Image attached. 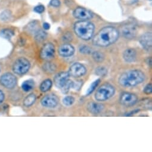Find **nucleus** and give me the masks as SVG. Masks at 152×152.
Wrapping results in <instances>:
<instances>
[{"label":"nucleus","instance_id":"obj_27","mask_svg":"<svg viewBox=\"0 0 152 152\" xmlns=\"http://www.w3.org/2000/svg\"><path fill=\"white\" fill-rule=\"evenodd\" d=\"M43 68L46 72L52 73L56 70V66L54 64L47 63L43 66Z\"/></svg>","mask_w":152,"mask_h":152},{"label":"nucleus","instance_id":"obj_6","mask_svg":"<svg viewBox=\"0 0 152 152\" xmlns=\"http://www.w3.org/2000/svg\"><path fill=\"white\" fill-rule=\"evenodd\" d=\"M31 67L29 61L25 57H20L17 59L13 66V72L19 75H22L26 73Z\"/></svg>","mask_w":152,"mask_h":152},{"label":"nucleus","instance_id":"obj_11","mask_svg":"<svg viewBox=\"0 0 152 152\" xmlns=\"http://www.w3.org/2000/svg\"><path fill=\"white\" fill-rule=\"evenodd\" d=\"M73 15L76 19L81 20H87L92 19L93 17V15L91 12L81 7L75 9Z\"/></svg>","mask_w":152,"mask_h":152},{"label":"nucleus","instance_id":"obj_14","mask_svg":"<svg viewBox=\"0 0 152 152\" xmlns=\"http://www.w3.org/2000/svg\"><path fill=\"white\" fill-rule=\"evenodd\" d=\"M139 42L144 50L147 51L150 50L152 45L151 33L147 32L142 35L139 39Z\"/></svg>","mask_w":152,"mask_h":152},{"label":"nucleus","instance_id":"obj_22","mask_svg":"<svg viewBox=\"0 0 152 152\" xmlns=\"http://www.w3.org/2000/svg\"><path fill=\"white\" fill-rule=\"evenodd\" d=\"M47 37V33L42 30H38L35 32V39L39 42L44 41Z\"/></svg>","mask_w":152,"mask_h":152},{"label":"nucleus","instance_id":"obj_17","mask_svg":"<svg viewBox=\"0 0 152 152\" xmlns=\"http://www.w3.org/2000/svg\"><path fill=\"white\" fill-rule=\"evenodd\" d=\"M103 109H104L103 105L99 103H94V102H91L87 106L88 110L90 113L95 115L100 113L101 112H102Z\"/></svg>","mask_w":152,"mask_h":152},{"label":"nucleus","instance_id":"obj_18","mask_svg":"<svg viewBox=\"0 0 152 152\" xmlns=\"http://www.w3.org/2000/svg\"><path fill=\"white\" fill-rule=\"evenodd\" d=\"M53 85V83L52 81L49 80H44L40 85V90L42 92H47L48 91H49L50 90V88H51Z\"/></svg>","mask_w":152,"mask_h":152},{"label":"nucleus","instance_id":"obj_7","mask_svg":"<svg viewBox=\"0 0 152 152\" xmlns=\"http://www.w3.org/2000/svg\"><path fill=\"white\" fill-rule=\"evenodd\" d=\"M0 84L5 88L12 89L16 86L17 78L13 74L6 73L3 75L0 78Z\"/></svg>","mask_w":152,"mask_h":152},{"label":"nucleus","instance_id":"obj_25","mask_svg":"<svg viewBox=\"0 0 152 152\" xmlns=\"http://www.w3.org/2000/svg\"><path fill=\"white\" fill-rule=\"evenodd\" d=\"M100 82V80L98 79L91 84V85L90 86V87H89V88L88 89V90L87 91V96L91 94V93H93V91H94V90H96L97 87L99 86Z\"/></svg>","mask_w":152,"mask_h":152},{"label":"nucleus","instance_id":"obj_35","mask_svg":"<svg viewBox=\"0 0 152 152\" xmlns=\"http://www.w3.org/2000/svg\"><path fill=\"white\" fill-rule=\"evenodd\" d=\"M4 97H5L4 94L3 93V92L1 90H0V104H1L3 102V101L4 100Z\"/></svg>","mask_w":152,"mask_h":152},{"label":"nucleus","instance_id":"obj_28","mask_svg":"<svg viewBox=\"0 0 152 152\" xmlns=\"http://www.w3.org/2000/svg\"><path fill=\"white\" fill-rule=\"evenodd\" d=\"M80 51L84 54H89L91 53V50L90 47L86 45H83L80 47Z\"/></svg>","mask_w":152,"mask_h":152},{"label":"nucleus","instance_id":"obj_36","mask_svg":"<svg viewBox=\"0 0 152 152\" xmlns=\"http://www.w3.org/2000/svg\"><path fill=\"white\" fill-rule=\"evenodd\" d=\"M42 26H43L44 29H45V30H48L50 28V25L48 23H47V22L44 23Z\"/></svg>","mask_w":152,"mask_h":152},{"label":"nucleus","instance_id":"obj_37","mask_svg":"<svg viewBox=\"0 0 152 152\" xmlns=\"http://www.w3.org/2000/svg\"><path fill=\"white\" fill-rule=\"evenodd\" d=\"M150 1H151V0H150Z\"/></svg>","mask_w":152,"mask_h":152},{"label":"nucleus","instance_id":"obj_2","mask_svg":"<svg viewBox=\"0 0 152 152\" xmlns=\"http://www.w3.org/2000/svg\"><path fill=\"white\" fill-rule=\"evenodd\" d=\"M145 80L144 73L139 70H131L122 73L119 78V84L124 87H132L142 83Z\"/></svg>","mask_w":152,"mask_h":152},{"label":"nucleus","instance_id":"obj_10","mask_svg":"<svg viewBox=\"0 0 152 152\" xmlns=\"http://www.w3.org/2000/svg\"><path fill=\"white\" fill-rule=\"evenodd\" d=\"M55 54V47L51 43L45 44L42 48L40 56L42 59L48 60L53 58Z\"/></svg>","mask_w":152,"mask_h":152},{"label":"nucleus","instance_id":"obj_31","mask_svg":"<svg viewBox=\"0 0 152 152\" xmlns=\"http://www.w3.org/2000/svg\"><path fill=\"white\" fill-rule=\"evenodd\" d=\"M143 92L146 94H150L152 93V85L151 84H148L145 86L143 90Z\"/></svg>","mask_w":152,"mask_h":152},{"label":"nucleus","instance_id":"obj_13","mask_svg":"<svg viewBox=\"0 0 152 152\" xmlns=\"http://www.w3.org/2000/svg\"><path fill=\"white\" fill-rule=\"evenodd\" d=\"M42 106L47 108H54L58 103V99L53 94H49L44 97L41 101Z\"/></svg>","mask_w":152,"mask_h":152},{"label":"nucleus","instance_id":"obj_15","mask_svg":"<svg viewBox=\"0 0 152 152\" xmlns=\"http://www.w3.org/2000/svg\"><path fill=\"white\" fill-rule=\"evenodd\" d=\"M58 54L63 57H68L73 55L75 53L74 47L69 44H64L58 48Z\"/></svg>","mask_w":152,"mask_h":152},{"label":"nucleus","instance_id":"obj_9","mask_svg":"<svg viewBox=\"0 0 152 152\" xmlns=\"http://www.w3.org/2000/svg\"><path fill=\"white\" fill-rule=\"evenodd\" d=\"M137 97L136 95L129 93H123L120 98V103L125 107H131L137 102Z\"/></svg>","mask_w":152,"mask_h":152},{"label":"nucleus","instance_id":"obj_12","mask_svg":"<svg viewBox=\"0 0 152 152\" xmlns=\"http://www.w3.org/2000/svg\"><path fill=\"white\" fill-rule=\"evenodd\" d=\"M122 36L127 39H132L137 35V28L133 24L124 25L121 29Z\"/></svg>","mask_w":152,"mask_h":152},{"label":"nucleus","instance_id":"obj_16","mask_svg":"<svg viewBox=\"0 0 152 152\" xmlns=\"http://www.w3.org/2000/svg\"><path fill=\"white\" fill-rule=\"evenodd\" d=\"M123 58L127 63H133L136 60L137 53L135 50L128 48L123 53Z\"/></svg>","mask_w":152,"mask_h":152},{"label":"nucleus","instance_id":"obj_24","mask_svg":"<svg viewBox=\"0 0 152 152\" xmlns=\"http://www.w3.org/2000/svg\"><path fill=\"white\" fill-rule=\"evenodd\" d=\"M63 104L66 106H72L74 102H75V99L73 97L68 96H66L63 99Z\"/></svg>","mask_w":152,"mask_h":152},{"label":"nucleus","instance_id":"obj_1","mask_svg":"<svg viewBox=\"0 0 152 152\" xmlns=\"http://www.w3.org/2000/svg\"><path fill=\"white\" fill-rule=\"evenodd\" d=\"M119 31L114 27L107 26L99 31L94 37L93 43L98 47H107L114 44L118 39Z\"/></svg>","mask_w":152,"mask_h":152},{"label":"nucleus","instance_id":"obj_5","mask_svg":"<svg viewBox=\"0 0 152 152\" xmlns=\"http://www.w3.org/2000/svg\"><path fill=\"white\" fill-rule=\"evenodd\" d=\"M115 93V88L109 84L101 86L95 94V99L99 102L106 101L112 97Z\"/></svg>","mask_w":152,"mask_h":152},{"label":"nucleus","instance_id":"obj_34","mask_svg":"<svg viewBox=\"0 0 152 152\" xmlns=\"http://www.w3.org/2000/svg\"><path fill=\"white\" fill-rule=\"evenodd\" d=\"M50 5L54 7H58L60 6V1L59 0H51L50 1Z\"/></svg>","mask_w":152,"mask_h":152},{"label":"nucleus","instance_id":"obj_8","mask_svg":"<svg viewBox=\"0 0 152 152\" xmlns=\"http://www.w3.org/2000/svg\"><path fill=\"white\" fill-rule=\"evenodd\" d=\"M87 72L86 67L80 63H75L69 68V74L71 77L77 78L84 76Z\"/></svg>","mask_w":152,"mask_h":152},{"label":"nucleus","instance_id":"obj_21","mask_svg":"<svg viewBox=\"0 0 152 152\" xmlns=\"http://www.w3.org/2000/svg\"><path fill=\"white\" fill-rule=\"evenodd\" d=\"M14 34V32L10 29H4L0 32V36L6 39H10Z\"/></svg>","mask_w":152,"mask_h":152},{"label":"nucleus","instance_id":"obj_4","mask_svg":"<svg viewBox=\"0 0 152 152\" xmlns=\"http://www.w3.org/2000/svg\"><path fill=\"white\" fill-rule=\"evenodd\" d=\"M69 77L70 75L67 72H61L57 73L54 77L55 86L63 94H67L72 87L73 81L69 79Z\"/></svg>","mask_w":152,"mask_h":152},{"label":"nucleus","instance_id":"obj_20","mask_svg":"<svg viewBox=\"0 0 152 152\" xmlns=\"http://www.w3.org/2000/svg\"><path fill=\"white\" fill-rule=\"evenodd\" d=\"M34 81L32 80H29L24 81L22 85V90L25 92H29L34 87Z\"/></svg>","mask_w":152,"mask_h":152},{"label":"nucleus","instance_id":"obj_32","mask_svg":"<svg viewBox=\"0 0 152 152\" xmlns=\"http://www.w3.org/2000/svg\"><path fill=\"white\" fill-rule=\"evenodd\" d=\"M34 10L35 12H36L37 13H39V14H41V13H42L44 12L45 7L42 5H38V6H36L34 8Z\"/></svg>","mask_w":152,"mask_h":152},{"label":"nucleus","instance_id":"obj_26","mask_svg":"<svg viewBox=\"0 0 152 152\" xmlns=\"http://www.w3.org/2000/svg\"><path fill=\"white\" fill-rule=\"evenodd\" d=\"M107 70L106 68L103 66L99 67L96 70V73L98 76H100V77H105V76L107 75Z\"/></svg>","mask_w":152,"mask_h":152},{"label":"nucleus","instance_id":"obj_33","mask_svg":"<svg viewBox=\"0 0 152 152\" xmlns=\"http://www.w3.org/2000/svg\"><path fill=\"white\" fill-rule=\"evenodd\" d=\"M36 23L37 22H33L29 24L28 29L29 31H35V32L37 31H36V29H37V24Z\"/></svg>","mask_w":152,"mask_h":152},{"label":"nucleus","instance_id":"obj_19","mask_svg":"<svg viewBox=\"0 0 152 152\" xmlns=\"http://www.w3.org/2000/svg\"><path fill=\"white\" fill-rule=\"evenodd\" d=\"M36 101V96L34 94H29L23 101V104L26 107H30Z\"/></svg>","mask_w":152,"mask_h":152},{"label":"nucleus","instance_id":"obj_3","mask_svg":"<svg viewBox=\"0 0 152 152\" xmlns=\"http://www.w3.org/2000/svg\"><path fill=\"white\" fill-rule=\"evenodd\" d=\"M94 25L87 20H81L75 23L74 31L75 34L83 40L91 39L94 32Z\"/></svg>","mask_w":152,"mask_h":152},{"label":"nucleus","instance_id":"obj_29","mask_svg":"<svg viewBox=\"0 0 152 152\" xmlns=\"http://www.w3.org/2000/svg\"><path fill=\"white\" fill-rule=\"evenodd\" d=\"M82 84H83V81H76V82L73 81V84H72V88H73L74 90L78 91L81 88Z\"/></svg>","mask_w":152,"mask_h":152},{"label":"nucleus","instance_id":"obj_23","mask_svg":"<svg viewBox=\"0 0 152 152\" xmlns=\"http://www.w3.org/2000/svg\"><path fill=\"white\" fill-rule=\"evenodd\" d=\"M92 56H93V59L97 61V62H102L103 61L104 58V55L99 52V51H94L92 53Z\"/></svg>","mask_w":152,"mask_h":152},{"label":"nucleus","instance_id":"obj_30","mask_svg":"<svg viewBox=\"0 0 152 152\" xmlns=\"http://www.w3.org/2000/svg\"><path fill=\"white\" fill-rule=\"evenodd\" d=\"M10 13L8 11H6L1 13V16H0V18H1L2 20H8L10 18Z\"/></svg>","mask_w":152,"mask_h":152}]
</instances>
